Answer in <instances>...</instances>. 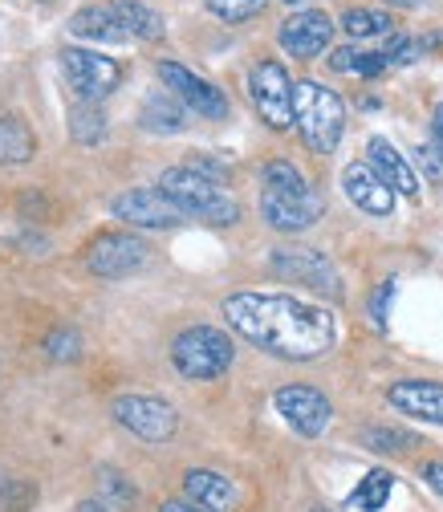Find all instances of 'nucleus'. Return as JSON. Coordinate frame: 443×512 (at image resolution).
Instances as JSON below:
<instances>
[{
  "instance_id": "36",
  "label": "nucleus",
  "mask_w": 443,
  "mask_h": 512,
  "mask_svg": "<svg viewBox=\"0 0 443 512\" xmlns=\"http://www.w3.org/2000/svg\"><path fill=\"white\" fill-rule=\"evenodd\" d=\"M78 512H110V508H106V500H102V504H98V500H86Z\"/></svg>"
},
{
  "instance_id": "10",
  "label": "nucleus",
  "mask_w": 443,
  "mask_h": 512,
  "mask_svg": "<svg viewBox=\"0 0 443 512\" xmlns=\"http://www.w3.org/2000/svg\"><path fill=\"white\" fill-rule=\"evenodd\" d=\"M269 269L281 277V281H297V285H309L318 293H342V281H338V269L330 265V256L318 252V248H277L269 256Z\"/></svg>"
},
{
  "instance_id": "21",
  "label": "nucleus",
  "mask_w": 443,
  "mask_h": 512,
  "mask_svg": "<svg viewBox=\"0 0 443 512\" xmlns=\"http://www.w3.org/2000/svg\"><path fill=\"white\" fill-rule=\"evenodd\" d=\"M37 151L29 126L21 118H0V163H29Z\"/></svg>"
},
{
  "instance_id": "32",
  "label": "nucleus",
  "mask_w": 443,
  "mask_h": 512,
  "mask_svg": "<svg viewBox=\"0 0 443 512\" xmlns=\"http://www.w3.org/2000/svg\"><path fill=\"white\" fill-rule=\"evenodd\" d=\"M98 480H102V492H110L118 504H131V500H135V488L126 484V480H122L114 468H102V476H98Z\"/></svg>"
},
{
  "instance_id": "22",
  "label": "nucleus",
  "mask_w": 443,
  "mask_h": 512,
  "mask_svg": "<svg viewBox=\"0 0 443 512\" xmlns=\"http://www.w3.org/2000/svg\"><path fill=\"white\" fill-rule=\"evenodd\" d=\"M391 488H395V476L391 472H383V468H374V472H366L362 480H358V488H354V496H350V504L354 508H362V512H378L387 500H391Z\"/></svg>"
},
{
  "instance_id": "23",
  "label": "nucleus",
  "mask_w": 443,
  "mask_h": 512,
  "mask_svg": "<svg viewBox=\"0 0 443 512\" xmlns=\"http://www.w3.org/2000/svg\"><path fill=\"white\" fill-rule=\"evenodd\" d=\"M171 98L175 94H163V90L147 98V106H143V126H147V131H159V135L183 131V114H179V106Z\"/></svg>"
},
{
  "instance_id": "38",
  "label": "nucleus",
  "mask_w": 443,
  "mask_h": 512,
  "mask_svg": "<svg viewBox=\"0 0 443 512\" xmlns=\"http://www.w3.org/2000/svg\"><path fill=\"white\" fill-rule=\"evenodd\" d=\"M285 5H305V0H285Z\"/></svg>"
},
{
  "instance_id": "9",
  "label": "nucleus",
  "mask_w": 443,
  "mask_h": 512,
  "mask_svg": "<svg viewBox=\"0 0 443 512\" xmlns=\"http://www.w3.org/2000/svg\"><path fill=\"white\" fill-rule=\"evenodd\" d=\"M110 411L126 431L147 439V443H167L179 427L175 407L163 403V399H151V395H122V399H114Z\"/></svg>"
},
{
  "instance_id": "20",
  "label": "nucleus",
  "mask_w": 443,
  "mask_h": 512,
  "mask_svg": "<svg viewBox=\"0 0 443 512\" xmlns=\"http://www.w3.org/2000/svg\"><path fill=\"white\" fill-rule=\"evenodd\" d=\"M391 66L387 53H374V49H334L330 53V70L338 74H358V78H374Z\"/></svg>"
},
{
  "instance_id": "24",
  "label": "nucleus",
  "mask_w": 443,
  "mask_h": 512,
  "mask_svg": "<svg viewBox=\"0 0 443 512\" xmlns=\"http://www.w3.org/2000/svg\"><path fill=\"white\" fill-rule=\"evenodd\" d=\"M70 135H74L78 143H86V147L102 143V139H106V114H102L94 102H78V106L70 110Z\"/></svg>"
},
{
  "instance_id": "5",
  "label": "nucleus",
  "mask_w": 443,
  "mask_h": 512,
  "mask_svg": "<svg viewBox=\"0 0 443 512\" xmlns=\"http://www.w3.org/2000/svg\"><path fill=\"white\" fill-rule=\"evenodd\" d=\"M236 358V346L228 334L212 330V326H192L183 330L175 342H171V362L183 378L192 382H208V378H220Z\"/></svg>"
},
{
  "instance_id": "28",
  "label": "nucleus",
  "mask_w": 443,
  "mask_h": 512,
  "mask_svg": "<svg viewBox=\"0 0 443 512\" xmlns=\"http://www.w3.org/2000/svg\"><path fill=\"white\" fill-rule=\"evenodd\" d=\"M37 504V488L29 480H0V512H29Z\"/></svg>"
},
{
  "instance_id": "16",
  "label": "nucleus",
  "mask_w": 443,
  "mask_h": 512,
  "mask_svg": "<svg viewBox=\"0 0 443 512\" xmlns=\"http://www.w3.org/2000/svg\"><path fill=\"white\" fill-rule=\"evenodd\" d=\"M342 187L354 208H362L366 216H391L395 212V191L387 187V179L378 175L370 163H350L342 171Z\"/></svg>"
},
{
  "instance_id": "1",
  "label": "nucleus",
  "mask_w": 443,
  "mask_h": 512,
  "mask_svg": "<svg viewBox=\"0 0 443 512\" xmlns=\"http://www.w3.org/2000/svg\"><path fill=\"white\" fill-rule=\"evenodd\" d=\"M220 309L244 342L285 362L322 358L338 338V322L330 309L297 301L289 293H232Z\"/></svg>"
},
{
  "instance_id": "29",
  "label": "nucleus",
  "mask_w": 443,
  "mask_h": 512,
  "mask_svg": "<svg viewBox=\"0 0 443 512\" xmlns=\"http://www.w3.org/2000/svg\"><path fill=\"white\" fill-rule=\"evenodd\" d=\"M45 354L53 358V362H74L78 354H82V334L78 330H53L49 338H45Z\"/></svg>"
},
{
  "instance_id": "33",
  "label": "nucleus",
  "mask_w": 443,
  "mask_h": 512,
  "mask_svg": "<svg viewBox=\"0 0 443 512\" xmlns=\"http://www.w3.org/2000/svg\"><path fill=\"white\" fill-rule=\"evenodd\" d=\"M423 480H427V488H431L435 496H443V460L423 464Z\"/></svg>"
},
{
  "instance_id": "25",
  "label": "nucleus",
  "mask_w": 443,
  "mask_h": 512,
  "mask_svg": "<svg viewBox=\"0 0 443 512\" xmlns=\"http://www.w3.org/2000/svg\"><path fill=\"white\" fill-rule=\"evenodd\" d=\"M342 29L350 37H387L391 33V17L378 13V9H350L342 17Z\"/></svg>"
},
{
  "instance_id": "34",
  "label": "nucleus",
  "mask_w": 443,
  "mask_h": 512,
  "mask_svg": "<svg viewBox=\"0 0 443 512\" xmlns=\"http://www.w3.org/2000/svg\"><path fill=\"white\" fill-rule=\"evenodd\" d=\"M431 151L443 159V102H439L435 114H431Z\"/></svg>"
},
{
  "instance_id": "27",
  "label": "nucleus",
  "mask_w": 443,
  "mask_h": 512,
  "mask_svg": "<svg viewBox=\"0 0 443 512\" xmlns=\"http://www.w3.org/2000/svg\"><path fill=\"white\" fill-rule=\"evenodd\" d=\"M261 179H265V191H305V187H309L305 175H301L293 163H285V159L269 163V167L261 171Z\"/></svg>"
},
{
  "instance_id": "18",
  "label": "nucleus",
  "mask_w": 443,
  "mask_h": 512,
  "mask_svg": "<svg viewBox=\"0 0 443 512\" xmlns=\"http://www.w3.org/2000/svg\"><path fill=\"white\" fill-rule=\"evenodd\" d=\"M183 492H187V500L208 508V512H232L240 504L236 484L228 476H220V472H208V468H192V472H187L183 476Z\"/></svg>"
},
{
  "instance_id": "26",
  "label": "nucleus",
  "mask_w": 443,
  "mask_h": 512,
  "mask_svg": "<svg viewBox=\"0 0 443 512\" xmlns=\"http://www.w3.org/2000/svg\"><path fill=\"white\" fill-rule=\"evenodd\" d=\"M362 443L370 452H411V447H419V439L411 431H395V427H366Z\"/></svg>"
},
{
  "instance_id": "11",
  "label": "nucleus",
  "mask_w": 443,
  "mask_h": 512,
  "mask_svg": "<svg viewBox=\"0 0 443 512\" xmlns=\"http://www.w3.org/2000/svg\"><path fill=\"white\" fill-rule=\"evenodd\" d=\"M261 216L277 232H305L326 216V200L313 187H305V191H261Z\"/></svg>"
},
{
  "instance_id": "31",
  "label": "nucleus",
  "mask_w": 443,
  "mask_h": 512,
  "mask_svg": "<svg viewBox=\"0 0 443 512\" xmlns=\"http://www.w3.org/2000/svg\"><path fill=\"white\" fill-rule=\"evenodd\" d=\"M391 297H395V281L387 277L383 285L374 289V297H370V326H374V330H387V309H391Z\"/></svg>"
},
{
  "instance_id": "19",
  "label": "nucleus",
  "mask_w": 443,
  "mask_h": 512,
  "mask_svg": "<svg viewBox=\"0 0 443 512\" xmlns=\"http://www.w3.org/2000/svg\"><path fill=\"white\" fill-rule=\"evenodd\" d=\"M366 163L387 179L391 191H403V196H415V191H419V179H415L411 163H407L387 139H370V143H366Z\"/></svg>"
},
{
  "instance_id": "37",
  "label": "nucleus",
  "mask_w": 443,
  "mask_h": 512,
  "mask_svg": "<svg viewBox=\"0 0 443 512\" xmlns=\"http://www.w3.org/2000/svg\"><path fill=\"white\" fill-rule=\"evenodd\" d=\"M391 5H399V9H419L423 0H391Z\"/></svg>"
},
{
  "instance_id": "30",
  "label": "nucleus",
  "mask_w": 443,
  "mask_h": 512,
  "mask_svg": "<svg viewBox=\"0 0 443 512\" xmlns=\"http://www.w3.org/2000/svg\"><path fill=\"white\" fill-rule=\"evenodd\" d=\"M204 5L220 17V21H248V17H257L269 0H204Z\"/></svg>"
},
{
  "instance_id": "15",
  "label": "nucleus",
  "mask_w": 443,
  "mask_h": 512,
  "mask_svg": "<svg viewBox=\"0 0 443 512\" xmlns=\"http://www.w3.org/2000/svg\"><path fill=\"white\" fill-rule=\"evenodd\" d=\"M387 403L411 419H427L443 427V382L431 378H399L387 387Z\"/></svg>"
},
{
  "instance_id": "13",
  "label": "nucleus",
  "mask_w": 443,
  "mask_h": 512,
  "mask_svg": "<svg viewBox=\"0 0 443 512\" xmlns=\"http://www.w3.org/2000/svg\"><path fill=\"white\" fill-rule=\"evenodd\" d=\"M110 212L126 224H135V228H175L183 220V212L163 196L159 187H131V191H122V196H114Z\"/></svg>"
},
{
  "instance_id": "6",
  "label": "nucleus",
  "mask_w": 443,
  "mask_h": 512,
  "mask_svg": "<svg viewBox=\"0 0 443 512\" xmlns=\"http://www.w3.org/2000/svg\"><path fill=\"white\" fill-rule=\"evenodd\" d=\"M248 94H252L257 114L265 118V126L289 131L293 126V82H289L281 61H257L248 74Z\"/></svg>"
},
{
  "instance_id": "35",
  "label": "nucleus",
  "mask_w": 443,
  "mask_h": 512,
  "mask_svg": "<svg viewBox=\"0 0 443 512\" xmlns=\"http://www.w3.org/2000/svg\"><path fill=\"white\" fill-rule=\"evenodd\" d=\"M159 512H208V508H200V504H192V500H167Z\"/></svg>"
},
{
  "instance_id": "14",
  "label": "nucleus",
  "mask_w": 443,
  "mask_h": 512,
  "mask_svg": "<svg viewBox=\"0 0 443 512\" xmlns=\"http://www.w3.org/2000/svg\"><path fill=\"white\" fill-rule=\"evenodd\" d=\"M277 411H281V419L297 431V435H322L326 427H330V415H334V407H330V399L322 395V391H313V387H281L277 391Z\"/></svg>"
},
{
  "instance_id": "4",
  "label": "nucleus",
  "mask_w": 443,
  "mask_h": 512,
  "mask_svg": "<svg viewBox=\"0 0 443 512\" xmlns=\"http://www.w3.org/2000/svg\"><path fill=\"white\" fill-rule=\"evenodd\" d=\"M293 122H297L309 151L330 155V151H338L342 131H346V106L322 82H297L293 86Z\"/></svg>"
},
{
  "instance_id": "2",
  "label": "nucleus",
  "mask_w": 443,
  "mask_h": 512,
  "mask_svg": "<svg viewBox=\"0 0 443 512\" xmlns=\"http://www.w3.org/2000/svg\"><path fill=\"white\" fill-rule=\"evenodd\" d=\"M70 33L86 41L126 45V41H155L163 37V17L139 0H106V5H86L70 17Z\"/></svg>"
},
{
  "instance_id": "7",
  "label": "nucleus",
  "mask_w": 443,
  "mask_h": 512,
  "mask_svg": "<svg viewBox=\"0 0 443 512\" xmlns=\"http://www.w3.org/2000/svg\"><path fill=\"white\" fill-rule=\"evenodd\" d=\"M61 74H66L70 90L82 102H98L110 90H118V82H122L118 61L114 57H102L94 49H61Z\"/></svg>"
},
{
  "instance_id": "12",
  "label": "nucleus",
  "mask_w": 443,
  "mask_h": 512,
  "mask_svg": "<svg viewBox=\"0 0 443 512\" xmlns=\"http://www.w3.org/2000/svg\"><path fill=\"white\" fill-rule=\"evenodd\" d=\"M159 78H163L167 94H175L183 106H192L200 118H212V122L228 118V98L212 82H204L187 66H179V61H159Z\"/></svg>"
},
{
  "instance_id": "17",
  "label": "nucleus",
  "mask_w": 443,
  "mask_h": 512,
  "mask_svg": "<svg viewBox=\"0 0 443 512\" xmlns=\"http://www.w3.org/2000/svg\"><path fill=\"white\" fill-rule=\"evenodd\" d=\"M334 37V21L326 13H293L281 25V45L293 57H318Z\"/></svg>"
},
{
  "instance_id": "3",
  "label": "nucleus",
  "mask_w": 443,
  "mask_h": 512,
  "mask_svg": "<svg viewBox=\"0 0 443 512\" xmlns=\"http://www.w3.org/2000/svg\"><path fill=\"white\" fill-rule=\"evenodd\" d=\"M159 191L183 212V216H196L204 224H216V228H228L240 220V208L228 191H220V183L196 167H167L159 175Z\"/></svg>"
},
{
  "instance_id": "8",
  "label": "nucleus",
  "mask_w": 443,
  "mask_h": 512,
  "mask_svg": "<svg viewBox=\"0 0 443 512\" xmlns=\"http://www.w3.org/2000/svg\"><path fill=\"white\" fill-rule=\"evenodd\" d=\"M147 261H151V248L139 236H131V232H106L86 252L90 273L102 277V281H122V277L139 273Z\"/></svg>"
}]
</instances>
